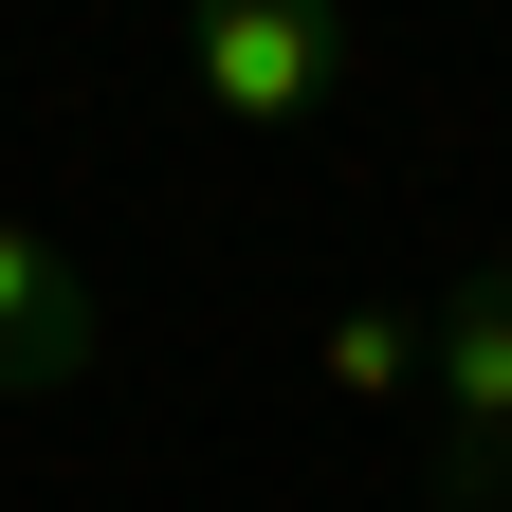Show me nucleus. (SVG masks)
<instances>
[{
  "label": "nucleus",
  "instance_id": "3",
  "mask_svg": "<svg viewBox=\"0 0 512 512\" xmlns=\"http://www.w3.org/2000/svg\"><path fill=\"white\" fill-rule=\"evenodd\" d=\"M110 366V293L55 220H0V403H55V384Z\"/></svg>",
  "mask_w": 512,
  "mask_h": 512
},
{
  "label": "nucleus",
  "instance_id": "2",
  "mask_svg": "<svg viewBox=\"0 0 512 512\" xmlns=\"http://www.w3.org/2000/svg\"><path fill=\"white\" fill-rule=\"evenodd\" d=\"M421 403H439V494L494 512V476H512V256H476V275L439 293V330H421Z\"/></svg>",
  "mask_w": 512,
  "mask_h": 512
},
{
  "label": "nucleus",
  "instance_id": "5",
  "mask_svg": "<svg viewBox=\"0 0 512 512\" xmlns=\"http://www.w3.org/2000/svg\"><path fill=\"white\" fill-rule=\"evenodd\" d=\"M494 512H512V476H494Z\"/></svg>",
  "mask_w": 512,
  "mask_h": 512
},
{
  "label": "nucleus",
  "instance_id": "4",
  "mask_svg": "<svg viewBox=\"0 0 512 512\" xmlns=\"http://www.w3.org/2000/svg\"><path fill=\"white\" fill-rule=\"evenodd\" d=\"M311 366H330V403H403V384H421V330H403L384 293H348V311H330V348H311Z\"/></svg>",
  "mask_w": 512,
  "mask_h": 512
},
{
  "label": "nucleus",
  "instance_id": "1",
  "mask_svg": "<svg viewBox=\"0 0 512 512\" xmlns=\"http://www.w3.org/2000/svg\"><path fill=\"white\" fill-rule=\"evenodd\" d=\"M348 74H366L348 0H183V92L220 128H311V110H348Z\"/></svg>",
  "mask_w": 512,
  "mask_h": 512
}]
</instances>
